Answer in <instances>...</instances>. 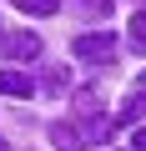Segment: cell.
<instances>
[{"instance_id": "6da1fadb", "label": "cell", "mask_w": 146, "mask_h": 151, "mask_svg": "<svg viewBox=\"0 0 146 151\" xmlns=\"http://www.w3.org/2000/svg\"><path fill=\"white\" fill-rule=\"evenodd\" d=\"M70 55H76V60H91V65H111L116 35H111V30H86V35L70 40Z\"/></svg>"}, {"instance_id": "7a4b0ae2", "label": "cell", "mask_w": 146, "mask_h": 151, "mask_svg": "<svg viewBox=\"0 0 146 151\" xmlns=\"http://www.w3.org/2000/svg\"><path fill=\"white\" fill-rule=\"evenodd\" d=\"M0 55L25 65V60H35V55H40V35H35V30H10L5 40H0Z\"/></svg>"}, {"instance_id": "3957f363", "label": "cell", "mask_w": 146, "mask_h": 151, "mask_svg": "<svg viewBox=\"0 0 146 151\" xmlns=\"http://www.w3.org/2000/svg\"><path fill=\"white\" fill-rule=\"evenodd\" d=\"M50 146H55V151H81V146H91V141H86V131H76L70 121H55V126H50Z\"/></svg>"}, {"instance_id": "277c9868", "label": "cell", "mask_w": 146, "mask_h": 151, "mask_svg": "<svg viewBox=\"0 0 146 151\" xmlns=\"http://www.w3.org/2000/svg\"><path fill=\"white\" fill-rule=\"evenodd\" d=\"M0 96H25V101H30V96H35V81H30L25 70L10 65V70H0Z\"/></svg>"}, {"instance_id": "5b68a950", "label": "cell", "mask_w": 146, "mask_h": 151, "mask_svg": "<svg viewBox=\"0 0 146 151\" xmlns=\"http://www.w3.org/2000/svg\"><path fill=\"white\" fill-rule=\"evenodd\" d=\"M121 121H126V126H141V121H146V91H141V86H136L131 101L121 106Z\"/></svg>"}, {"instance_id": "8992f818", "label": "cell", "mask_w": 146, "mask_h": 151, "mask_svg": "<svg viewBox=\"0 0 146 151\" xmlns=\"http://www.w3.org/2000/svg\"><path fill=\"white\" fill-rule=\"evenodd\" d=\"M10 5H15L20 15H55L65 0H10Z\"/></svg>"}, {"instance_id": "52a82bcc", "label": "cell", "mask_w": 146, "mask_h": 151, "mask_svg": "<svg viewBox=\"0 0 146 151\" xmlns=\"http://www.w3.org/2000/svg\"><path fill=\"white\" fill-rule=\"evenodd\" d=\"M81 10H86L91 20H111V15H116V0H81Z\"/></svg>"}, {"instance_id": "ba28073f", "label": "cell", "mask_w": 146, "mask_h": 151, "mask_svg": "<svg viewBox=\"0 0 146 151\" xmlns=\"http://www.w3.org/2000/svg\"><path fill=\"white\" fill-rule=\"evenodd\" d=\"M76 111H81V116H96V111H101V96H96L91 86H81V91H76Z\"/></svg>"}, {"instance_id": "9c48e42d", "label": "cell", "mask_w": 146, "mask_h": 151, "mask_svg": "<svg viewBox=\"0 0 146 151\" xmlns=\"http://www.w3.org/2000/svg\"><path fill=\"white\" fill-rule=\"evenodd\" d=\"M131 50H141V55H146V5H141V15L131 20Z\"/></svg>"}, {"instance_id": "30bf717a", "label": "cell", "mask_w": 146, "mask_h": 151, "mask_svg": "<svg viewBox=\"0 0 146 151\" xmlns=\"http://www.w3.org/2000/svg\"><path fill=\"white\" fill-rule=\"evenodd\" d=\"M45 91H65V70H50L45 76Z\"/></svg>"}, {"instance_id": "8fae6325", "label": "cell", "mask_w": 146, "mask_h": 151, "mask_svg": "<svg viewBox=\"0 0 146 151\" xmlns=\"http://www.w3.org/2000/svg\"><path fill=\"white\" fill-rule=\"evenodd\" d=\"M131 146H136V151H146V126H136V136H131Z\"/></svg>"}, {"instance_id": "7c38bea8", "label": "cell", "mask_w": 146, "mask_h": 151, "mask_svg": "<svg viewBox=\"0 0 146 151\" xmlns=\"http://www.w3.org/2000/svg\"><path fill=\"white\" fill-rule=\"evenodd\" d=\"M136 86H141V91H146V70H141V76H136Z\"/></svg>"}, {"instance_id": "4fadbf2b", "label": "cell", "mask_w": 146, "mask_h": 151, "mask_svg": "<svg viewBox=\"0 0 146 151\" xmlns=\"http://www.w3.org/2000/svg\"><path fill=\"white\" fill-rule=\"evenodd\" d=\"M0 151H10V146H5V141H0Z\"/></svg>"}]
</instances>
